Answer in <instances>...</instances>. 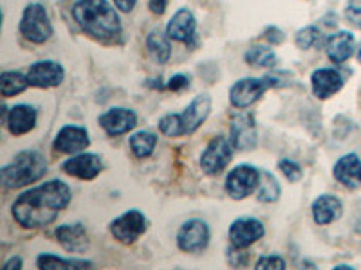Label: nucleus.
<instances>
[{"instance_id":"39","label":"nucleus","mask_w":361,"mask_h":270,"mask_svg":"<svg viewBox=\"0 0 361 270\" xmlns=\"http://www.w3.org/2000/svg\"><path fill=\"white\" fill-rule=\"evenodd\" d=\"M357 62L361 63V45H360V49H357Z\"/></svg>"},{"instance_id":"5","label":"nucleus","mask_w":361,"mask_h":270,"mask_svg":"<svg viewBox=\"0 0 361 270\" xmlns=\"http://www.w3.org/2000/svg\"><path fill=\"white\" fill-rule=\"evenodd\" d=\"M22 37L33 44H44L53 37V25L49 15L42 4H29L22 13L20 20Z\"/></svg>"},{"instance_id":"6","label":"nucleus","mask_w":361,"mask_h":270,"mask_svg":"<svg viewBox=\"0 0 361 270\" xmlns=\"http://www.w3.org/2000/svg\"><path fill=\"white\" fill-rule=\"evenodd\" d=\"M262 173L250 164H240L226 179V191L235 200H243L260 186Z\"/></svg>"},{"instance_id":"14","label":"nucleus","mask_w":361,"mask_h":270,"mask_svg":"<svg viewBox=\"0 0 361 270\" xmlns=\"http://www.w3.org/2000/svg\"><path fill=\"white\" fill-rule=\"evenodd\" d=\"M89 144H90L89 134H87L85 128L74 127V124H67V127H63L62 130L58 131L53 148L58 153L73 155V153L83 152Z\"/></svg>"},{"instance_id":"28","label":"nucleus","mask_w":361,"mask_h":270,"mask_svg":"<svg viewBox=\"0 0 361 270\" xmlns=\"http://www.w3.org/2000/svg\"><path fill=\"white\" fill-rule=\"evenodd\" d=\"M244 60H246V63H250L251 67H273L276 63V54L271 49H267V47L257 45V47H251V49L244 54Z\"/></svg>"},{"instance_id":"27","label":"nucleus","mask_w":361,"mask_h":270,"mask_svg":"<svg viewBox=\"0 0 361 270\" xmlns=\"http://www.w3.org/2000/svg\"><path fill=\"white\" fill-rule=\"evenodd\" d=\"M37 265L40 269H87L92 263L85 259H62L54 254H42L37 259Z\"/></svg>"},{"instance_id":"18","label":"nucleus","mask_w":361,"mask_h":270,"mask_svg":"<svg viewBox=\"0 0 361 270\" xmlns=\"http://www.w3.org/2000/svg\"><path fill=\"white\" fill-rule=\"evenodd\" d=\"M334 179L343 184L345 188H360L361 186V160L356 153L341 157L334 164Z\"/></svg>"},{"instance_id":"29","label":"nucleus","mask_w":361,"mask_h":270,"mask_svg":"<svg viewBox=\"0 0 361 270\" xmlns=\"http://www.w3.org/2000/svg\"><path fill=\"white\" fill-rule=\"evenodd\" d=\"M280 197V184L279 180L271 173L264 172L260 176V189H259V200L260 202H275Z\"/></svg>"},{"instance_id":"26","label":"nucleus","mask_w":361,"mask_h":270,"mask_svg":"<svg viewBox=\"0 0 361 270\" xmlns=\"http://www.w3.org/2000/svg\"><path fill=\"white\" fill-rule=\"evenodd\" d=\"M128 144H130V150L134 152V155L143 159V157H148L154 152V148L157 144V137L150 134V131H137V134L132 135Z\"/></svg>"},{"instance_id":"9","label":"nucleus","mask_w":361,"mask_h":270,"mask_svg":"<svg viewBox=\"0 0 361 270\" xmlns=\"http://www.w3.org/2000/svg\"><path fill=\"white\" fill-rule=\"evenodd\" d=\"M209 243V229L206 221L202 220H188L183 224L177 234V245L185 252L197 254L208 247Z\"/></svg>"},{"instance_id":"3","label":"nucleus","mask_w":361,"mask_h":270,"mask_svg":"<svg viewBox=\"0 0 361 270\" xmlns=\"http://www.w3.org/2000/svg\"><path fill=\"white\" fill-rule=\"evenodd\" d=\"M212 110V99L209 96L201 94L190 103L183 114H169L159 121V130L169 137L193 134L208 117Z\"/></svg>"},{"instance_id":"7","label":"nucleus","mask_w":361,"mask_h":270,"mask_svg":"<svg viewBox=\"0 0 361 270\" xmlns=\"http://www.w3.org/2000/svg\"><path fill=\"white\" fill-rule=\"evenodd\" d=\"M233 144L224 137H215L209 141L201 155V168L208 175H219L233 159Z\"/></svg>"},{"instance_id":"10","label":"nucleus","mask_w":361,"mask_h":270,"mask_svg":"<svg viewBox=\"0 0 361 270\" xmlns=\"http://www.w3.org/2000/svg\"><path fill=\"white\" fill-rule=\"evenodd\" d=\"M273 83H269L267 79H259V78H246L238 79L230 90V101L235 108H247L250 105H253L255 101H259L264 96V92L267 90V86H271Z\"/></svg>"},{"instance_id":"22","label":"nucleus","mask_w":361,"mask_h":270,"mask_svg":"<svg viewBox=\"0 0 361 270\" xmlns=\"http://www.w3.org/2000/svg\"><path fill=\"white\" fill-rule=\"evenodd\" d=\"M354 49H356V40L349 31H340V33L333 34L327 41V56L334 63L347 62L353 56Z\"/></svg>"},{"instance_id":"2","label":"nucleus","mask_w":361,"mask_h":270,"mask_svg":"<svg viewBox=\"0 0 361 270\" xmlns=\"http://www.w3.org/2000/svg\"><path fill=\"white\" fill-rule=\"evenodd\" d=\"M73 18L83 33L96 40H114L121 34L118 13L107 0H78L73 8Z\"/></svg>"},{"instance_id":"21","label":"nucleus","mask_w":361,"mask_h":270,"mask_svg":"<svg viewBox=\"0 0 361 270\" xmlns=\"http://www.w3.org/2000/svg\"><path fill=\"white\" fill-rule=\"evenodd\" d=\"M37 124V110L29 105H17L9 110L6 117V127L9 134L13 135H24L31 131Z\"/></svg>"},{"instance_id":"40","label":"nucleus","mask_w":361,"mask_h":270,"mask_svg":"<svg viewBox=\"0 0 361 270\" xmlns=\"http://www.w3.org/2000/svg\"><path fill=\"white\" fill-rule=\"evenodd\" d=\"M356 229H357V233H360V234H361V220H360V221H357V227H356Z\"/></svg>"},{"instance_id":"11","label":"nucleus","mask_w":361,"mask_h":270,"mask_svg":"<svg viewBox=\"0 0 361 270\" xmlns=\"http://www.w3.org/2000/svg\"><path fill=\"white\" fill-rule=\"evenodd\" d=\"M266 229L264 224L255 218H238L230 227V242L235 249H246L259 242Z\"/></svg>"},{"instance_id":"20","label":"nucleus","mask_w":361,"mask_h":270,"mask_svg":"<svg viewBox=\"0 0 361 270\" xmlns=\"http://www.w3.org/2000/svg\"><path fill=\"white\" fill-rule=\"evenodd\" d=\"M197 27V22L190 9H179V11L170 18L169 25H166V34L170 40L176 41H188L193 38Z\"/></svg>"},{"instance_id":"25","label":"nucleus","mask_w":361,"mask_h":270,"mask_svg":"<svg viewBox=\"0 0 361 270\" xmlns=\"http://www.w3.org/2000/svg\"><path fill=\"white\" fill-rule=\"evenodd\" d=\"M29 86L27 76L20 72H2L0 74V92L4 98H11L24 92Z\"/></svg>"},{"instance_id":"15","label":"nucleus","mask_w":361,"mask_h":270,"mask_svg":"<svg viewBox=\"0 0 361 270\" xmlns=\"http://www.w3.org/2000/svg\"><path fill=\"white\" fill-rule=\"evenodd\" d=\"M102 159L96 153H78L63 164V172L82 180H92L102 173Z\"/></svg>"},{"instance_id":"30","label":"nucleus","mask_w":361,"mask_h":270,"mask_svg":"<svg viewBox=\"0 0 361 270\" xmlns=\"http://www.w3.org/2000/svg\"><path fill=\"white\" fill-rule=\"evenodd\" d=\"M318 38H320V29L314 27V25H307V27L300 29L298 33H296V47L302 51L311 49V47L318 44Z\"/></svg>"},{"instance_id":"24","label":"nucleus","mask_w":361,"mask_h":270,"mask_svg":"<svg viewBox=\"0 0 361 270\" xmlns=\"http://www.w3.org/2000/svg\"><path fill=\"white\" fill-rule=\"evenodd\" d=\"M147 49L156 62L159 63L169 62L170 54H172L169 34L161 33V31H152L147 38Z\"/></svg>"},{"instance_id":"38","label":"nucleus","mask_w":361,"mask_h":270,"mask_svg":"<svg viewBox=\"0 0 361 270\" xmlns=\"http://www.w3.org/2000/svg\"><path fill=\"white\" fill-rule=\"evenodd\" d=\"M13 269H22L20 258H11L9 262L4 263V270H13Z\"/></svg>"},{"instance_id":"33","label":"nucleus","mask_w":361,"mask_h":270,"mask_svg":"<svg viewBox=\"0 0 361 270\" xmlns=\"http://www.w3.org/2000/svg\"><path fill=\"white\" fill-rule=\"evenodd\" d=\"M257 269H286V262H283L280 256H275V254H271V256H262V258L257 262Z\"/></svg>"},{"instance_id":"31","label":"nucleus","mask_w":361,"mask_h":270,"mask_svg":"<svg viewBox=\"0 0 361 270\" xmlns=\"http://www.w3.org/2000/svg\"><path fill=\"white\" fill-rule=\"evenodd\" d=\"M279 168L280 172L286 175V179H289L291 182H298V180L304 176V172H302V168H300V164H296L295 160L282 159L279 162Z\"/></svg>"},{"instance_id":"13","label":"nucleus","mask_w":361,"mask_h":270,"mask_svg":"<svg viewBox=\"0 0 361 270\" xmlns=\"http://www.w3.org/2000/svg\"><path fill=\"white\" fill-rule=\"evenodd\" d=\"M63 67L56 62H37L29 67L27 79L31 86H38V89H51V86H58L63 82Z\"/></svg>"},{"instance_id":"12","label":"nucleus","mask_w":361,"mask_h":270,"mask_svg":"<svg viewBox=\"0 0 361 270\" xmlns=\"http://www.w3.org/2000/svg\"><path fill=\"white\" fill-rule=\"evenodd\" d=\"M231 144L237 150H251L257 146V124H255V117L251 114H235L231 117Z\"/></svg>"},{"instance_id":"8","label":"nucleus","mask_w":361,"mask_h":270,"mask_svg":"<svg viewBox=\"0 0 361 270\" xmlns=\"http://www.w3.org/2000/svg\"><path fill=\"white\" fill-rule=\"evenodd\" d=\"M145 231H147V218L137 209L127 211L111 224L112 236L121 243H134Z\"/></svg>"},{"instance_id":"36","label":"nucleus","mask_w":361,"mask_h":270,"mask_svg":"<svg viewBox=\"0 0 361 270\" xmlns=\"http://www.w3.org/2000/svg\"><path fill=\"white\" fill-rule=\"evenodd\" d=\"M148 8H150L154 15H163L164 9H166V0H150Z\"/></svg>"},{"instance_id":"17","label":"nucleus","mask_w":361,"mask_h":270,"mask_svg":"<svg viewBox=\"0 0 361 270\" xmlns=\"http://www.w3.org/2000/svg\"><path fill=\"white\" fill-rule=\"evenodd\" d=\"M312 92L318 99H327L333 94L340 92L343 86L341 74L334 69H318L312 72Z\"/></svg>"},{"instance_id":"23","label":"nucleus","mask_w":361,"mask_h":270,"mask_svg":"<svg viewBox=\"0 0 361 270\" xmlns=\"http://www.w3.org/2000/svg\"><path fill=\"white\" fill-rule=\"evenodd\" d=\"M343 205L333 195H322L312 202V218L318 225H329L341 217Z\"/></svg>"},{"instance_id":"4","label":"nucleus","mask_w":361,"mask_h":270,"mask_svg":"<svg viewBox=\"0 0 361 270\" xmlns=\"http://www.w3.org/2000/svg\"><path fill=\"white\" fill-rule=\"evenodd\" d=\"M47 173V162L38 152H20L8 166L2 168L0 176L6 188L18 189L37 182Z\"/></svg>"},{"instance_id":"19","label":"nucleus","mask_w":361,"mask_h":270,"mask_svg":"<svg viewBox=\"0 0 361 270\" xmlns=\"http://www.w3.org/2000/svg\"><path fill=\"white\" fill-rule=\"evenodd\" d=\"M56 240L69 252H83L89 247L87 231L82 224H66L56 229Z\"/></svg>"},{"instance_id":"34","label":"nucleus","mask_w":361,"mask_h":270,"mask_svg":"<svg viewBox=\"0 0 361 270\" xmlns=\"http://www.w3.org/2000/svg\"><path fill=\"white\" fill-rule=\"evenodd\" d=\"M264 38H266L269 44H282L283 33L279 27H273V25H271V27H267L266 31H264Z\"/></svg>"},{"instance_id":"1","label":"nucleus","mask_w":361,"mask_h":270,"mask_svg":"<svg viewBox=\"0 0 361 270\" xmlns=\"http://www.w3.org/2000/svg\"><path fill=\"white\" fill-rule=\"evenodd\" d=\"M69 202V186L63 184L62 180H51L20 195L13 204V217L22 227L38 229L53 224Z\"/></svg>"},{"instance_id":"35","label":"nucleus","mask_w":361,"mask_h":270,"mask_svg":"<svg viewBox=\"0 0 361 270\" xmlns=\"http://www.w3.org/2000/svg\"><path fill=\"white\" fill-rule=\"evenodd\" d=\"M188 85H190V79L186 78V76H183V74H177V76H173V78L169 82L170 90H183Z\"/></svg>"},{"instance_id":"32","label":"nucleus","mask_w":361,"mask_h":270,"mask_svg":"<svg viewBox=\"0 0 361 270\" xmlns=\"http://www.w3.org/2000/svg\"><path fill=\"white\" fill-rule=\"evenodd\" d=\"M345 17L353 24L361 25V0H349L345 8Z\"/></svg>"},{"instance_id":"16","label":"nucleus","mask_w":361,"mask_h":270,"mask_svg":"<svg viewBox=\"0 0 361 270\" xmlns=\"http://www.w3.org/2000/svg\"><path fill=\"white\" fill-rule=\"evenodd\" d=\"M137 123V117L128 108H111L105 114L99 115V124L109 135H123L130 131Z\"/></svg>"},{"instance_id":"37","label":"nucleus","mask_w":361,"mask_h":270,"mask_svg":"<svg viewBox=\"0 0 361 270\" xmlns=\"http://www.w3.org/2000/svg\"><path fill=\"white\" fill-rule=\"evenodd\" d=\"M135 2H137V0H114L116 8L121 9L123 13H130L132 9L135 8Z\"/></svg>"}]
</instances>
